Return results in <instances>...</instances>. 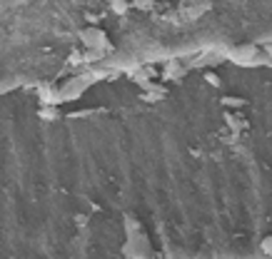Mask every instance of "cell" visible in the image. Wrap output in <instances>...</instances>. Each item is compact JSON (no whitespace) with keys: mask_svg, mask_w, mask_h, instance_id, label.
<instances>
[{"mask_svg":"<svg viewBox=\"0 0 272 259\" xmlns=\"http://www.w3.org/2000/svg\"><path fill=\"white\" fill-rule=\"evenodd\" d=\"M205 80H207L210 85H215V88L220 85V77H217V75H215V73H205Z\"/></svg>","mask_w":272,"mask_h":259,"instance_id":"cell-6","label":"cell"},{"mask_svg":"<svg viewBox=\"0 0 272 259\" xmlns=\"http://www.w3.org/2000/svg\"><path fill=\"white\" fill-rule=\"evenodd\" d=\"M110 10H113L115 15H125V13L130 10V0H113V3H110Z\"/></svg>","mask_w":272,"mask_h":259,"instance_id":"cell-2","label":"cell"},{"mask_svg":"<svg viewBox=\"0 0 272 259\" xmlns=\"http://www.w3.org/2000/svg\"><path fill=\"white\" fill-rule=\"evenodd\" d=\"M222 105H230V107H242V105H245V100H237V97H225V100H222Z\"/></svg>","mask_w":272,"mask_h":259,"instance_id":"cell-4","label":"cell"},{"mask_svg":"<svg viewBox=\"0 0 272 259\" xmlns=\"http://www.w3.org/2000/svg\"><path fill=\"white\" fill-rule=\"evenodd\" d=\"M80 40L88 50H100V48H108V40H105V33L100 28H85L80 30Z\"/></svg>","mask_w":272,"mask_h":259,"instance_id":"cell-1","label":"cell"},{"mask_svg":"<svg viewBox=\"0 0 272 259\" xmlns=\"http://www.w3.org/2000/svg\"><path fill=\"white\" fill-rule=\"evenodd\" d=\"M108 3H113V0H108Z\"/></svg>","mask_w":272,"mask_h":259,"instance_id":"cell-7","label":"cell"},{"mask_svg":"<svg viewBox=\"0 0 272 259\" xmlns=\"http://www.w3.org/2000/svg\"><path fill=\"white\" fill-rule=\"evenodd\" d=\"M133 5L137 10H148V8H153V0H133Z\"/></svg>","mask_w":272,"mask_h":259,"instance_id":"cell-5","label":"cell"},{"mask_svg":"<svg viewBox=\"0 0 272 259\" xmlns=\"http://www.w3.org/2000/svg\"><path fill=\"white\" fill-rule=\"evenodd\" d=\"M260 247H262V252H265V254H267V257H272V234H270V237H265V240H262V244H260Z\"/></svg>","mask_w":272,"mask_h":259,"instance_id":"cell-3","label":"cell"}]
</instances>
